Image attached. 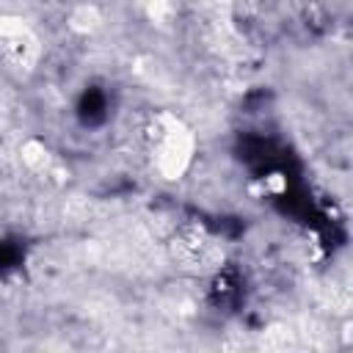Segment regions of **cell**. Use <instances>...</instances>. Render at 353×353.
<instances>
[{"label": "cell", "mask_w": 353, "mask_h": 353, "mask_svg": "<svg viewBox=\"0 0 353 353\" xmlns=\"http://www.w3.org/2000/svg\"><path fill=\"white\" fill-rule=\"evenodd\" d=\"M83 14L88 17V19H97V11L91 8V6H83ZM77 30H88V28H94V22H72Z\"/></svg>", "instance_id": "6da1fadb"}]
</instances>
